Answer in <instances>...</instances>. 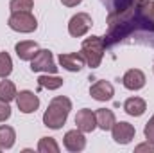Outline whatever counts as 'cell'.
I'll list each match as a JSON object with an SVG mask.
<instances>
[{
	"instance_id": "3957f363",
	"label": "cell",
	"mask_w": 154,
	"mask_h": 153,
	"mask_svg": "<svg viewBox=\"0 0 154 153\" xmlns=\"http://www.w3.org/2000/svg\"><path fill=\"white\" fill-rule=\"evenodd\" d=\"M7 25L16 33L29 34V33H34L38 29V20L31 11H16V13H11Z\"/></svg>"
},
{
	"instance_id": "83f0119b",
	"label": "cell",
	"mask_w": 154,
	"mask_h": 153,
	"mask_svg": "<svg viewBox=\"0 0 154 153\" xmlns=\"http://www.w3.org/2000/svg\"><path fill=\"white\" fill-rule=\"evenodd\" d=\"M149 122H151V124H154V115L151 117V119H149Z\"/></svg>"
},
{
	"instance_id": "ffe728a7",
	"label": "cell",
	"mask_w": 154,
	"mask_h": 153,
	"mask_svg": "<svg viewBox=\"0 0 154 153\" xmlns=\"http://www.w3.org/2000/svg\"><path fill=\"white\" fill-rule=\"evenodd\" d=\"M11 72H13V60H11V56L4 50V52H0V77L4 79V77L9 76Z\"/></svg>"
},
{
	"instance_id": "44dd1931",
	"label": "cell",
	"mask_w": 154,
	"mask_h": 153,
	"mask_svg": "<svg viewBox=\"0 0 154 153\" xmlns=\"http://www.w3.org/2000/svg\"><path fill=\"white\" fill-rule=\"evenodd\" d=\"M32 7H34V0H11L9 2L11 13H16V11H32Z\"/></svg>"
},
{
	"instance_id": "4fadbf2b",
	"label": "cell",
	"mask_w": 154,
	"mask_h": 153,
	"mask_svg": "<svg viewBox=\"0 0 154 153\" xmlns=\"http://www.w3.org/2000/svg\"><path fill=\"white\" fill-rule=\"evenodd\" d=\"M38 50H39L38 43L32 41V40H23V41H18V43L14 45V52H16V56H18L22 61H31V60L36 56Z\"/></svg>"
},
{
	"instance_id": "9c48e42d",
	"label": "cell",
	"mask_w": 154,
	"mask_h": 153,
	"mask_svg": "<svg viewBox=\"0 0 154 153\" xmlns=\"http://www.w3.org/2000/svg\"><path fill=\"white\" fill-rule=\"evenodd\" d=\"M75 124H77V130H81L82 133H91V132L97 128V117H95V112L90 110V108L79 110L77 115H75Z\"/></svg>"
},
{
	"instance_id": "4316f807",
	"label": "cell",
	"mask_w": 154,
	"mask_h": 153,
	"mask_svg": "<svg viewBox=\"0 0 154 153\" xmlns=\"http://www.w3.org/2000/svg\"><path fill=\"white\" fill-rule=\"evenodd\" d=\"M63 2V5H66V7H75V5H79L82 0H61Z\"/></svg>"
},
{
	"instance_id": "7402d4cb",
	"label": "cell",
	"mask_w": 154,
	"mask_h": 153,
	"mask_svg": "<svg viewBox=\"0 0 154 153\" xmlns=\"http://www.w3.org/2000/svg\"><path fill=\"white\" fill-rule=\"evenodd\" d=\"M102 2L108 5L109 13H120L133 4V0H102Z\"/></svg>"
},
{
	"instance_id": "603a6c76",
	"label": "cell",
	"mask_w": 154,
	"mask_h": 153,
	"mask_svg": "<svg viewBox=\"0 0 154 153\" xmlns=\"http://www.w3.org/2000/svg\"><path fill=\"white\" fill-rule=\"evenodd\" d=\"M9 117H11V106H9V103L4 101V99H0V122L7 121Z\"/></svg>"
},
{
	"instance_id": "2e32d148",
	"label": "cell",
	"mask_w": 154,
	"mask_h": 153,
	"mask_svg": "<svg viewBox=\"0 0 154 153\" xmlns=\"http://www.w3.org/2000/svg\"><path fill=\"white\" fill-rule=\"evenodd\" d=\"M16 141V133L11 126L7 124H0V150H9L14 146Z\"/></svg>"
},
{
	"instance_id": "e0dca14e",
	"label": "cell",
	"mask_w": 154,
	"mask_h": 153,
	"mask_svg": "<svg viewBox=\"0 0 154 153\" xmlns=\"http://www.w3.org/2000/svg\"><path fill=\"white\" fill-rule=\"evenodd\" d=\"M39 88H47V90H57L63 86V77L56 76V74H45L38 77Z\"/></svg>"
},
{
	"instance_id": "52a82bcc",
	"label": "cell",
	"mask_w": 154,
	"mask_h": 153,
	"mask_svg": "<svg viewBox=\"0 0 154 153\" xmlns=\"http://www.w3.org/2000/svg\"><path fill=\"white\" fill-rule=\"evenodd\" d=\"M16 105L22 114H32L39 108V97L31 90H22L16 94Z\"/></svg>"
},
{
	"instance_id": "d4e9b609",
	"label": "cell",
	"mask_w": 154,
	"mask_h": 153,
	"mask_svg": "<svg viewBox=\"0 0 154 153\" xmlns=\"http://www.w3.org/2000/svg\"><path fill=\"white\" fill-rule=\"evenodd\" d=\"M143 11H145V16H147V18L154 24V0H151V2L143 7Z\"/></svg>"
},
{
	"instance_id": "ac0fdd59",
	"label": "cell",
	"mask_w": 154,
	"mask_h": 153,
	"mask_svg": "<svg viewBox=\"0 0 154 153\" xmlns=\"http://www.w3.org/2000/svg\"><path fill=\"white\" fill-rule=\"evenodd\" d=\"M16 85L13 81H9L7 77H4V81H0V99L11 103L13 99H16Z\"/></svg>"
},
{
	"instance_id": "d6986e66",
	"label": "cell",
	"mask_w": 154,
	"mask_h": 153,
	"mask_svg": "<svg viewBox=\"0 0 154 153\" xmlns=\"http://www.w3.org/2000/svg\"><path fill=\"white\" fill-rule=\"evenodd\" d=\"M39 153H59V144L56 142L54 137H41L38 142Z\"/></svg>"
},
{
	"instance_id": "8fae6325",
	"label": "cell",
	"mask_w": 154,
	"mask_h": 153,
	"mask_svg": "<svg viewBox=\"0 0 154 153\" xmlns=\"http://www.w3.org/2000/svg\"><path fill=\"white\" fill-rule=\"evenodd\" d=\"M63 142H65V148L72 153L82 151L86 148V137H84V133L81 130H70V132H66Z\"/></svg>"
},
{
	"instance_id": "5b68a950",
	"label": "cell",
	"mask_w": 154,
	"mask_h": 153,
	"mask_svg": "<svg viewBox=\"0 0 154 153\" xmlns=\"http://www.w3.org/2000/svg\"><path fill=\"white\" fill-rule=\"evenodd\" d=\"M91 25H93V20L88 13H77L68 22V33L74 38H81L91 29Z\"/></svg>"
},
{
	"instance_id": "7a4b0ae2",
	"label": "cell",
	"mask_w": 154,
	"mask_h": 153,
	"mask_svg": "<svg viewBox=\"0 0 154 153\" xmlns=\"http://www.w3.org/2000/svg\"><path fill=\"white\" fill-rule=\"evenodd\" d=\"M104 40L100 36H90V38L82 40V45H81V54L86 61V65L90 69H97L100 63H102V58H104Z\"/></svg>"
},
{
	"instance_id": "ba28073f",
	"label": "cell",
	"mask_w": 154,
	"mask_h": 153,
	"mask_svg": "<svg viewBox=\"0 0 154 153\" xmlns=\"http://www.w3.org/2000/svg\"><path fill=\"white\" fill-rule=\"evenodd\" d=\"M57 60H59V65L68 72H79L86 65L81 52H65V54H59Z\"/></svg>"
},
{
	"instance_id": "484cf974",
	"label": "cell",
	"mask_w": 154,
	"mask_h": 153,
	"mask_svg": "<svg viewBox=\"0 0 154 153\" xmlns=\"http://www.w3.org/2000/svg\"><path fill=\"white\" fill-rule=\"evenodd\" d=\"M134 151H151V153H154V144L152 142H143V144H138L136 148H134Z\"/></svg>"
},
{
	"instance_id": "5bb4252c",
	"label": "cell",
	"mask_w": 154,
	"mask_h": 153,
	"mask_svg": "<svg viewBox=\"0 0 154 153\" xmlns=\"http://www.w3.org/2000/svg\"><path fill=\"white\" fill-rule=\"evenodd\" d=\"M124 110H125V114L131 115V117H140V115L145 114L147 105H145V101L142 97H129L124 103Z\"/></svg>"
},
{
	"instance_id": "6da1fadb",
	"label": "cell",
	"mask_w": 154,
	"mask_h": 153,
	"mask_svg": "<svg viewBox=\"0 0 154 153\" xmlns=\"http://www.w3.org/2000/svg\"><path fill=\"white\" fill-rule=\"evenodd\" d=\"M72 110V101L65 96H56L48 103L45 114H43V124L50 130H59L65 126L68 114Z\"/></svg>"
},
{
	"instance_id": "30bf717a",
	"label": "cell",
	"mask_w": 154,
	"mask_h": 153,
	"mask_svg": "<svg viewBox=\"0 0 154 153\" xmlns=\"http://www.w3.org/2000/svg\"><path fill=\"white\" fill-rule=\"evenodd\" d=\"M115 94V88L109 81H95L91 86H90V96L95 99V101H109Z\"/></svg>"
},
{
	"instance_id": "8992f818",
	"label": "cell",
	"mask_w": 154,
	"mask_h": 153,
	"mask_svg": "<svg viewBox=\"0 0 154 153\" xmlns=\"http://www.w3.org/2000/svg\"><path fill=\"white\" fill-rule=\"evenodd\" d=\"M111 135H113V141L116 144H129L134 135H136V130L133 124L125 122V121H120V122H115L113 128H111Z\"/></svg>"
},
{
	"instance_id": "9a60e30c",
	"label": "cell",
	"mask_w": 154,
	"mask_h": 153,
	"mask_svg": "<svg viewBox=\"0 0 154 153\" xmlns=\"http://www.w3.org/2000/svg\"><path fill=\"white\" fill-rule=\"evenodd\" d=\"M95 117H97V128H100V130H104V132L111 130L113 124L116 122L113 110H108V108H99V110L95 112Z\"/></svg>"
},
{
	"instance_id": "cb8c5ba5",
	"label": "cell",
	"mask_w": 154,
	"mask_h": 153,
	"mask_svg": "<svg viewBox=\"0 0 154 153\" xmlns=\"http://www.w3.org/2000/svg\"><path fill=\"white\" fill-rule=\"evenodd\" d=\"M143 135H145V139H147L149 142H152L154 144V124H151V122L145 124V128H143Z\"/></svg>"
},
{
	"instance_id": "277c9868",
	"label": "cell",
	"mask_w": 154,
	"mask_h": 153,
	"mask_svg": "<svg viewBox=\"0 0 154 153\" xmlns=\"http://www.w3.org/2000/svg\"><path fill=\"white\" fill-rule=\"evenodd\" d=\"M31 70L32 72H47V74H56L57 67L54 63V56L48 49H39L36 56L31 60Z\"/></svg>"
},
{
	"instance_id": "7c38bea8",
	"label": "cell",
	"mask_w": 154,
	"mask_h": 153,
	"mask_svg": "<svg viewBox=\"0 0 154 153\" xmlns=\"http://www.w3.org/2000/svg\"><path fill=\"white\" fill-rule=\"evenodd\" d=\"M145 74L140 69H129L122 77V83L127 90H140L145 86Z\"/></svg>"
}]
</instances>
